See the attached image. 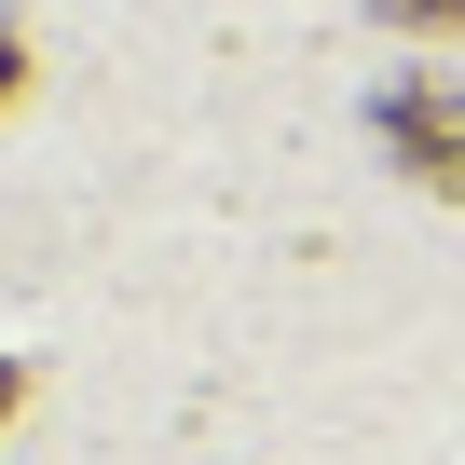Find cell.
Listing matches in <instances>:
<instances>
[{
	"label": "cell",
	"instance_id": "obj_1",
	"mask_svg": "<svg viewBox=\"0 0 465 465\" xmlns=\"http://www.w3.org/2000/svg\"><path fill=\"white\" fill-rule=\"evenodd\" d=\"M370 137H383L424 192H465V96H451V83H397V96L370 110Z\"/></svg>",
	"mask_w": 465,
	"mask_h": 465
},
{
	"label": "cell",
	"instance_id": "obj_2",
	"mask_svg": "<svg viewBox=\"0 0 465 465\" xmlns=\"http://www.w3.org/2000/svg\"><path fill=\"white\" fill-rule=\"evenodd\" d=\"M383 28H424V42H451V28H465V0H383Z\"/></svg>",
	"mask_w": 465,
	"mask_h": 465
},
{
	"label": "cell",
	"instance_id": "obj_3",
	"mask_svg": "<svg viewBox=\"0 0 465 465\" xmlns=\"http://www.w3.org/2000/svg\"><path fill=\"white\" fill-rule=\"evenodd\" d=\"M15 83H28V55H15V42H0V96H15Z\"/></svg>",
	"mask_w": 465,
	"mask_h": 465
},
{
	"label": "cell",
	"instance_id": "obj_4",
	"mask_svg": "<svg viewBox=\"0 0 465 465\" xmlns=\"http://www.w3.org/2000/svg\"><path fill=\"white\" fill-rule=\"evenodd\" d=\"M15 397H28V370H0V411H15Z\"/></svg>",
	"mask_w": 465,
	"mask_h": 465
}]
</instances>
